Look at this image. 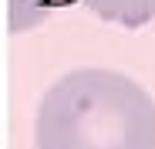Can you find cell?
Returning <instances> with one entry per match:
<instances>
[{"instance_id":"cell-3","label":"cell","mask_w":155,"mask_h":149,"mask_svg":"<svg viewBox=\"0 0 155 149\" xmlns=\"http://www.w3.org/2000/svg\"><path fill=\"white\" fill-rule=\"evenodd\" d=\"M71 0H10V31H31L34 24H41L54 7H64Z\"/></svg>"},{"instance_id":"cell-1","label":"cell","mask_w":155,"mask_h":149,"mask_svg":"<svg viewBox=\"0 0 155 149\" xmlns=\"http://www.w3.org/2000/svg\"><path fill=\"white\" fill-rule=\"evenodd\" d=\"M37 149H155V102L118 71H71L37 109Z\"/></svg>"},{"instance_id":"cell-2","label":"cell","mask_w":155,"mask_h":149,"mask_svg":"<svg viewBox=\"0 0 155 149\" xmlns=\"http://www.w3.org/2000/svg\"><path fill=\"white\" fill-rule=\"evenodd\" d=\"M84 4L111 24L121 27H142L155 20V0H84Z\"/></svg>"}]
</instances>
